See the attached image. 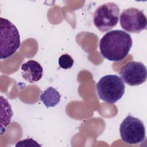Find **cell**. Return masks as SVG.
<instances>
[{
    "label": "cell",
    "mask_w": 147,
    "mask_h": 147,
    "mask_svg": "<svg viewBox=\"0 0 147 147\" xmlns=\"http://www.w3.org/2000/svg\"><path fill=\"white\" fill-rule=\"evenodd\" d=\"M133 41L130 34L122 30L107 32L99 41L101 55L110 61H119L128 55Z\"/></svg>",
    "instance_id": "cell-1"
},
{
    "label": "cell",
    "mask_w": 147,
    "mask_h": 147,
    "mask_svg": "<svg viewBox=\"0 0 147 147\" xmlns=\"http://www.w3.org/2000/svg\"><path fill=\"white\" fill-rule=\"evenodd\" d=\"M99 99L112 104L119 100L125 93V84L117 75H107L102 77L96 85Z\"/></svg>",
    "instance_id": "cell-2"
},
{
    "label": "cell",
    "mask_w": 147,
    "mask_h": 147,
    "mask_svg": "<svg viewBox=\"0 0 147 147\" xmlns=\"http://www.w3.org/2000/svg\"><path fill=\"white\" fill-rule=\"evenodd\" d=\"M1 59L12 56L19 48L20 36L17 27L9 20L1 17Z\"/></svg>",
    "instance_id": "cell-3"
},
{
    "label": "cell",
    "mask_w": 147,
    "mask_h": 147,
    "mask_svg": "<svg viewBox=\"0 0 147 147\" xmlns=\"http://www.w3.org/2000/svg\"><path fill=\"white\" fill-rule=\"evenodd\" d=\"M120 9L114 2L103 3L97 7L94 14V24L97 29L103 32L115 26L119 20Z\"/></svg>",
    "instance_id": "cell-4"
},
{
    "label": "cell",
    "mask_w": 147,
    "mask_h": 147,
    "mask_svg": "<svg viewBox=\"0 0 147 147\" xmlns=\"http://www.w3.org/2000/svg\"><path fill=\"white\" fill-rule=\"evenodd\" d=\"M119 132L122 141L130 145L142 142L146 137L143 122L131 115H128L123 120L120 125Z\"/></svg>",
    "instance_id": "cell-5"
},
{
    "label": "cell",
    "mask_w": 147,
    "mask_h": 147,
    "mask_svg": "<svg viewBox=\"0 0 147 147\" xmlns=\"http://www.w3.org/2000/svg\"><path fill=\"white\" fill-rule=\"evenodd\" d=\"M146 17L142 10L130 7L122 11L120 16V25L125 30L138 33L146 28Z\"/></svg>",
    "instance_id": "cell-6"
},
{
    "label": "cell",
    "mask_w": 147,
    "mask_h": 147,
    "mask_svg": "<svg viewBox=\"0 0 147 147\" xmlns=\"http://www.w3.org/2000/svg\"><path fill=\"white\" fill-rule=\"evenodd\" d=\"M119 74L127 84L131 86L141 84L145 82L147 76L146 67L140 61H130L122 66Z\"/></svg>",
    "instance_id": "cell-7"
},
{
    "label": "cell",
    "mask_w": 147,
    "mask_h": 147,
    "mask_svg": "<svg viewBox=\"0 0 147 147\" xmlns=\"http://www.w3.org/2000/svg\"><path fill=\"white\" fill-rule=\"evenodd\" d=\"M21 69L23 78L31 83L40 80L43 75L42 66L35 60H28L22 64Z\"/></svg>",
    "instance_id": "cell-8"
},
{
    "label": "cell",
    "mask_w": 147,
    "mask_h": 147,
    "mask_svg": "<svg viewBox=\"0 0 147 147\" xmlns=\"http://www.w3.org/2000/svg\"><path fill=\"white\" fill-rule=\"evenodd\" d=\"M60 93L53 87L47 88L40 96L41 101L47 107H52L57 105L60 100Z\"/></svg>",
    "instance_id": "cell-9"
},
{
    "label": "cell",
    "mask_w": 147,
    "mask_h": 147,
    "mask_svg": "<svg viewBox=\"0 0 147 147\" xmlns=\"http://www.w3.org/2000/svg\"><path fill=\"white\" fill-rule=\"evenodd\" d=\"M74 60L68 54L62 55L59 59V66L64 69L71 68L74 64Z\"/></svg>",
    "instance_id": "cell-10"
},
{
    "label": "cell",
    "mask_w": 147,
    "mask_h": 147,
    "mask_svg": "<svg viewBox=\"0 0 147 147\" xmlns=\"http://www.w3.org/2000/svg\"><path fill=\"white\" fill-rule=\"evenodd\" d=\"M16 146H41V145L32 138H27L17 142Z\"/></svg>",
    "instance_id": "cell-11"
}]
</instances>
